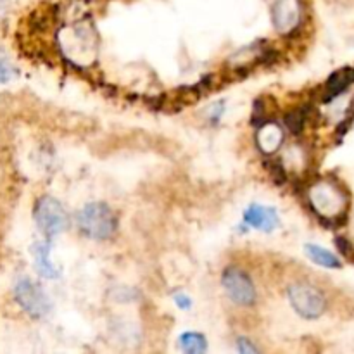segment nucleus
<instances>
[{"instance_id":"9d476101","label":"nucleus","mask_w":354,"mask_h":354,"mask_svg":"<svg viewBox=\"0 0 354 354\" xmlns=\"http://www.w3.org/2000/svg\"><path fill=\"white\" fill-rule=\"evenodd\" d=\"M283 142V131L282 128L279 127L273 121H268V123L263 124L258 131V145L265 154H272L277 149L282 145Z\"/></svg>"},{"instance_id":"9b49d317","label":"nucleus","mask_w":354,"mask_h":354,"mask_svg":"<svg viewBox=\"0 0 354 354\" xmlns=\"http://www.w3.org/2000/svg\"><path fill=\"white\" fill-rule=\"evenodd\" d=\"M33 256H35V266H37V272L40 273L44 279H57L59 272L50 261V242L44 241V242H37L33 245Z\"/></svg>"},{"instance_id":"0eeeda50","label":"nucleus","mask_w":354,"mask_h":354,"mask_svg":"<svg viewBox=\"0 0 354 354\" xmlns=\"http://www.w3.org/2000/svg\"><path fill=\"white\" fill-rule=\"evenodd\" d=\"M221 283L227 296L239 306H252L256 303V287L251 277L241 268H228L223 272Z\"/></svg>"},{"instance_id":"a211bd4d","label":"nucleus","mask_w":354,"mask_h":354,"mask_svg":"<svg viewBox=\"0 0 354 354\" xmlns=\"http://www.w3.org/2000/svg\"><path fill=\"white\" fill-rule=\"evenodd\" d=\"M175 304L180 308V310H189L192 306V299L185 294H176L175 296Z\"/></svg>"},{"instance_id":"4468645a","label":"nucleus","mask_w":354,"mask_h":354,"mask_svg":"<svg viewBox=\"0 0 354 354\" xmlns=\"http://www.w3.org/2000/svg\"><path fill=\"white\" fill-rule=\"evenodd\" d=\"M349 83H351V76H349L348 71H341L334 75L328 80V97L335 99L341 93H344V90H348Z\"/></svg>"},{"instance_id":"39448f33","label":"nucleus","mask_w":354,"mask_h":354,"mask_svg":"<svg viewBox=\"0 0 354 354\" xmlns=\"http://www.w3.org/2000/svg\"><path fill=\"white\" fill-rule=\"evenodd\" d=\"M33 218L37 221V227L48 239L62 234L69 225V218L64 206L52 196H44L37 201L33 209Z\"/></svg>"},{"instance_id":"dca6fc26","label":"nucleus","mask_w":354,"mask_h":354,"mask_svg":"<svg viewBox=\"0 0 354 354\" xmlns=\"http://www.w3.org/2000/svg\"><path fill=\"white\" fill-rule=\"evenodd\" d=\"M286 123H287V127H289L290 131H294V133H299L304 127V113L303 111H292L290 114H287Z\"/></svg>"},{"instance_id":"ddd939ff","label":"nucleus","mask_w":354,"mask_h":354,"mask_svg":"<svg viewBox=\"0 0 354 354\" xmlns=\"http://www.w3.org/2000/svg\"><path fill=\"white\" fill-rule=\"evenodd\" d=\"M178 346L182 351L189 354H201L207 351L206 337L199 332H185L178 337Z\"/></svg>"},{"instance_id":"2eb2a0df","label":"nucleus","mask_w":354,"mask_h":354,"mask_svg":"<svg viewBox=\"0 0 354 354\" xmlns=\"http://www.w3.org/2000/svg\"><path fill=\"white\" fill-rule=\"evenodd\" d=\"M16 68L12 66V62L6 57L3 54H0V83H7L16 76Z\"/></svg>"},{"instance_id":"20e7f679","label":"nucleus","mask_w":354,"mask_h":354,"mask_svg":"<svg viewBox=\"0 0 354 354\" xmlns=\"http://www.w3.org/2000/svg\"><path fill=\"white\" fill-rule=\"evenodd\" d=\"M287 297H289V303L294 311L306 320H315V318L322 317L327 308V301H325L322 290L306 282L290 283L287 287Z\"/></svg>"},{"instance_id":"f03ea898","label":"nucleus","mask_w":354,"mask_h":354,"mask_svg":"<svg viewBox=\"0 0 354 354\" xmlns=\"http://www.w3.org/2000/svg\"><path fill=\"white\" fill-rule=\"evenodd\" d=\"M78 230L92 241H109L118 230L114 211L104 203H88L76 214Z\"/></svg>"},{"instance_id":"1a4fd4ad","label":"nucleus","mask_w":354,"mask_h":354,"mask_svg":"<svg viewBox=\"0 0 354 354\" xmlns=\"http://www.w3.org/2000/svg\"><path fill=\"white\" fill-rule=\"evenodd\" d=\"M244 221L249 227L263 232H273L280 225V218L275 207L261 206V204H251L244 211Z\"/></svg>"},{"instance_id":"6ab92c4d","label":"nucleus","mask_w":354,"mask_h":354,"mask_svg":"<svg viewBox=\"0 0 354 354\" xmlns=\"http://www.w3.org/2000/svg\"><path fill=\"white\" fill-rule=\"evenodd\" d=\"M2 9H3V2H2V0H0V12H2Z\"/></svg>"},{"instance_id":"f8f14e48","label":"nucleus","mask_w":354,"mask_h":354,"mask_svg":"<svg viewBox=\"0 0 354 354\" xmlns=\"http://www.w3.org/2000/svg\"><path fill=\"white\" fill-rule=\"evenodd\" d=\"M306 254L311 261L317 263V265H320V266H324V268L335 270V268H341L342 266L341 259H339L334 252H330L328 249H325V248H320V245H317V244H306Z\"/></svg>"},{"instance_id":"f3484780","label":"nucleus","mask_w":354,"mask_h":354,"mask_svg":"<svg viewBox=\"0 0 354 354\" xmlns=\"http://www.w3.org/2000/svg\"><path fill=\"white\" fill-rule=\"evenodd\" d=\"M237 351L242 354H249V353H258V348L252 346L248 339H239L237 341Z\"/></svg>"},{"instance_id":"f257e3e1","label":"nucleus","mask_w":354,"mask_h":354,"mask_svg":"<svg viewBox=\"0 0 354 354\" xmlns=\"http://www.w3.org/2000/svg\"><path fill=\"white\" fill-rule=\"evenodd\" d=\"M66 59L80 66H90L97 55L95 31L90 24L76 23L59 35Z\"/></svg>"},{"instance_id":"6e6552de","label":"nucleus","mask_w":354,"mask_h":354,"mask_svg":"<svg viewBox=\"0 0 354 354\" xmlns=\"http://www.w3.org/2000/svg\"><path fill=\"white\" fill-rule=\"evenodd\" d=\"M272 21L280 35H289L301 26L303 21V0H275Z\"/></svg>"},{"instance_id":"7ed1b4c3","label":"nucleus","mask_w":354,"mask_h":354,"mask_svg":"<svg viewBox=\"0 0 354 354\" xmlns=\"http://www.w3.org/2000/svg\"><path fill=\"white\" fill-rule=\"evenodd\" d=\"M308 199H310L315 213L322 218H327V220L341 218L348 207L346 194L330 180H320L315 185H311Z\"/></svg>"},{"instance_id":"423d86ee","label":"nucleus","mask_w":354,"mask_h":354,"mask_svg":"<svg viewBox=\"0 0 354 354\" xmlns=\"http://www.w3.org/2000/svg\"><path fill=\"white\" fill-rule=\"evenodd\" d=\"M17 304L33 318H44L50 313L52 303L45 290L31 279H21L14 287Z\"/></svg>"}]
</instances>
